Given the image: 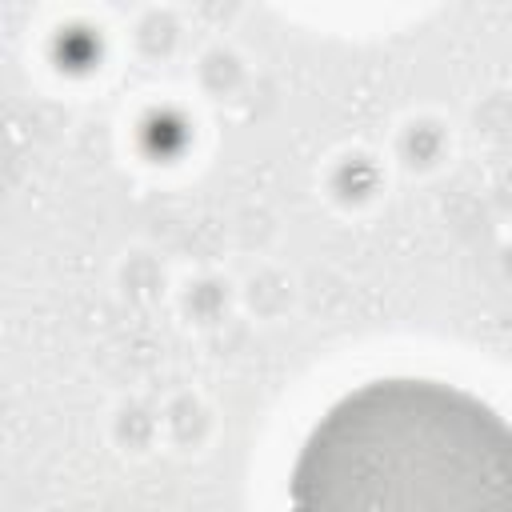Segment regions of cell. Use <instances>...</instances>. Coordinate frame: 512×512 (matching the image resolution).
Here are the masks:
<instances>
[{
  "label": "cell",
  "instance_id": "1",
  "mask_svg": "<svg viewBox=\"0 0 512 512\" xmlns=\"http://www.w3.org/2000/svg\"><path fill=\"white\" fill-rule=\"evenodd\" d=\"M288 512H512L504 416L444 380H368L304 436Z\"/></svg>",
  "mask_w": 512,
  "mask_h": 512
}]
</instances>
